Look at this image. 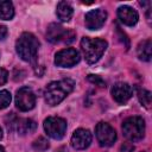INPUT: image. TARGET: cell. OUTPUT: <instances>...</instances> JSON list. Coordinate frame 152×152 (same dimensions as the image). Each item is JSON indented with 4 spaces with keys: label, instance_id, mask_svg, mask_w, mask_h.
Listing matches in <instances>:
<instances>
[{
    "label": "cell",
    "instance_id": "277c9868",
    "mask_svg": "<svg viewBox=\"0 0 152 152\" xmlns=\"http://www.w3.org/2000/svg\"><path fill=\"white\" fill-rule=\"evenodd\" d=\"M124 135L131 141H139L145 135V121L140 116H131L122 124Z\"/></svg>",
    "mask_w": 152,
    "mask_h": 152
},
{
    "label": "cell",
    "instance_id": "8fae6325",
    "mask_svg": "<svg viewBox=\"0 0 152 152\" xmlns=\"http://www.w3.org/2000/svg\"><path fill=\"white\" fill-rule=\"evenodd\" d=\"M112 96L118 103H126L132 96V87L128 83L119 82L112 88Z\"/></svg>",
    "mask_w": 152,
    "mask_h": 152
},
{
    "label": "cell",
    "instance_id": "d6986e66",
    "mask_svg": "<svg viewBox=\"0 0 152 152\" xmlns=\"http://www.w3.org/2000/svg\"><path fill=\"white\" fill-rule=\"evenodd\" d=\"M32 146H33V148H34L36 151H45V150L49 148L50 144H49V141H48L44 137H39L38 139H36V140L33 141Z\"/></svg>",
    "mask_w": 152,
    "mask_h": 152
},
{
    "label": "cell",
    "instance_id": "5bb4252c",
    "mask_svg": "<svg viewBox=\"0 0 152 152\" xmlns=\"http://www.w3.org/2000/svg\"><path fill=\"white\" fill-rule=\"evenodd\" d=\"M12 125L15 126V129H17L20 134L32 133V132H34L36 128H37L36 122H34L33 120H31V119H18V120L15 121V124L12 122L11 126H12Z\"/></svg>",
    "mask_w": 152,
    "mask_h": 152
},
{
    "label": "cell",
    "instance_id": "603a6c76",
    "mask_svg": "<svg viewBox=\"0 0 152 152\" xmlns=\"http://www.w3.org/2000/svg\"><path fill=\"white\" fill-rule=\"evenodd\" d=\"M133 150H134V146L132 144H129V142H126V144H124L121 146V151L122 152H133Z\"/></svg>",
    "mask_w": 152,
    "mask_h": 152
},
{
    "label": "cell",
    "instance_id": "8992f818",
    "mask_svg": "<svg viewBox=\"0 0 152 152\" xmlns=\"http://www.w3.org/2000/svg\"><path fill=\"white\" fill-rule=\"evenodd\" d=\"M46 38L51 43H58V42L70 43L75 38V33L72 31L65 30L59 24H51L46 30Z\"/></svg>",
    "mask_w": 152,
    "mask_h": 152
},
{
    "label": "cell",
    "instance_id": "7a4b0ae2",
    "mask_svg": "<svg viewBox=\"0 0 152 152\" xmlns=\"http://www.w3.org/2000/svg\"><path fill=\"white\" fill-rule=\"evenodd\" d=\"M39 42L30 32H24L15 43V50L19 57L25 62H32L38 53Z\"/></svg>",
    "mask_w": 152,
    "mask_h": 152
},
{
    "label": "cell",
    "instance_id": "5b68a950",
    "mask_svg": "<svg viewBox=\"0 0 152 152\" xmlns=\"http://www.w3.org/2000/svg\"><path fill=\"white\" fill-rule=\"evenodd\" d=\"M44 129L49 137L62 139L66 131V121L59 116H49L44 121Z\"/></svg>",
    "mask_w": 152,
    "mask_h": 152
},
{
    "label": "cell",
    "instance_id": "4fadbf2b",
    "mask_svg": "<svg viewBox=\"0 0 152 152\" xmlns=\"http://www.w3.org/2000/svg\"><path fill=\"white\" fill-rule=\"evenodd\" d=\"M118 17L120 19V21L127 26H133L137 24L139 15L137 13L135 10H133L129 6H121L118 10Z\"/></svg>",
    "mask_w": 152,
    "mask_h": 152
},
{
    "label": "cell",
    "instance_id": "484cf974",
    "mask_svg": "<svg viewBox=\"0 0 152 152\" xmlns=\"http://www.w3.org/2000/svg\"><path fill=\"white\" fill-rule=\"evenodd\" d=\"M0 152H5V150H4V147H2V146H0Z\"/></svg>",
    "mask_w": 152,
    "mask_h": 152
},
{
    "label": "cell",
    "instance_id": "2e32d148",
    "mask_svg": "<svg viewBox=\"0 0 152 152\" xmlns=\"http://www.w3.org/2000/svg\"><path fill=\"white\" fill-rule=\"evenodd\" d=\"M57 15L62 21H69L72 17V7L66 1H61L57 5Z\"/></svg>",
    "mask_w": 152,
    "mask_h": 152
},
{
    "label": "cell",
    "instance_id": "9a60e30c",
    "mask_svg": "<svg viewBox=\"0 0 152 152\" xmlns=\"http://www.w3.org/2000/svg\"><path fill=\"white\" fill-rule=\"evenodd\" d=\"M151 51H152V42H151V39H145V40L139 43L138 49H137V53H138L139 59L148 62L151 59Z\"/></svg>",
    "mask_w": 152,
    "mask_h": 152
},
{
    "label": "cell",
    "instance_id": "52a82bcc",
    "mask_svg": "<svg viewBox=\"0 0 152 152\" xmlns=\"http://www.w3.org/2000/svg\"><path fill=\"white\" fill-rule=\"evenodd\" d=\"M95 134H96V139L99 141V144L103 147H108L112 146L114 144V141L116 140V132L115 129L106 124V122H99L95 127Z\"/></svg>",
    "mask_w": 152,
    "mask_h": 152
},
{
    "label": "cell",
    "instance_id": "e0dca14e",
    "mask_svg": "<svg viewBox=\"0 0 152 152\" xmlns=\"http://www.w3.org/2000/svg\"><path fill=\"white\" fill-rule=\"evenodd\" d=\"M14 15V7L11 1H1L0 0V19L10 20Z\"/></svg>",
    "mask_w": 152,
    "mask_h": 152
},
{
    "label": "cell",
    "instance_id": "44dd1931",
    "mask_svg": "<svg viewBox=\"0 0 152 152\" xmlns=\"http://www.w3.org/2000/svg\"><path fill=\"white\" fill-rule=\"evenodd\" d=\"M88 81L91 82V83H94L95 86L101 87V88L106 87V82L100 76H97V75H88Z\"/></svg>",
    "mask_w": 152,
    "mask_h": 152
},
{
    "label": "cell",
    "instance_id": "4316f807",
    "mask_svg": "<svg viewBox=\"0 0 152 152\" xmlns=\"http://www.w3.org/2000/svg\"><path fill=\"white\" fill-rule=\"evenodd\" d=\"M142 152H145V151H142Z\"/></svg>",
    "mask_w": 152,
    "mask_h": 152
},
{
    "label": "cell",
    "instance_id": "d4e9b609",
    "mask_svg": "<svg viewBox=\"0 0 152 152\" xmlns=\"http://www.w3.org/2000/svg\"><path fill=\"white\" fill-rule=\"evenodd\" d=\"M2 138V129H1V127H0V139Z\"/></svg>",
    "mask_w": 152,
    "mask_h": 152
},
{
    "label": "cell",
    "instance_id": "30bf717a",
    "mask_svg": "<svg viewBox=\"0 0 152 152\" xmlns=\"http://www.w3.org/2000/svg\"><path fill=\"white\" fill-rule=\"evenodd\" d=\"M107 19V12L102 8H96L91 10L88 13H86L84 17V23L87 28L89 30H99L103 26Z\"/></svg>",
    "mask_w": 152,
    "mask_h": 152
},
{
    "label": "cell",
    "instance_id": "7402d4cb",
    "mask_svg": "<svg viewBox=\"0 0 152 152\" xmlns=\"http://www.w3.org/2000/svg\"><path fill=\"white\" fill-rule=\"evenodd\" d=\"M7 78H8V72H7V70L0 68V86L5 84V83L7 82Z\"/></svg>",
    "mask_w": 152,
    "mask_h": 152
},
{
    "label": "cell",
    "instance_id": "6da1fadb",
    "mask_svg": "<svg viewBox=\"0 0 152 152\" xmlns=\"http://www.w3.org/2000/svg\"><path fill=\"white\" fill-rule=\"evenodd\" d=\"M74 89V81L64 78L61 81L51 82L45 88V101L50 106H56L62 102L66 95H69Z\"/></svg>",
    "mask_w": 152,
    "mask_h": 152
},
{
    "label": "cell",
    "instance_id": "ffe728a7",
    "mask_svg": "<svg viewBox=\"0 0 152 152\" xmlns=\"http://www.w3.org/2000/svg\"><path fill=\"white\" fill-rule=\"evenodd\" d=\"M11 103V93L8 90H0V109L8 107Z\"/></svg>",
    "mask_w": 152,
    "mask_h": 152
},
{
    "label": "cell",
    "instance_id": "ac0fdd59",
    "mask_svg": "<svg viewBox=\"0 0 152 152\" xmlns=\"http://www.w3.org/2000/svg\"><path fill=\"white\" fill-rule=\"evenodd\" d=\"M138 99L142 106L150 108L151 106V93L146 89H138Z\"/></svg>",
    "mask_w": 152,
    "mask_h": 152
},
{
    "label": "cell",
    "instance_id": "7c38bea8",
    "mask_svg": "<svg viewBox=\"0 0 152 152\" xmlns=\"http://www.w3.org/2000/svg\"><path fill=\"white\" fill-rule=\"evenodd\" d=\"M91 142V133L88 129L80 128L74 132L71 137V145L75 150H84Z\"/></svg>",
    "mask_w": 152,
    "mask_h": 152
},
{
    "label": "cell",
    "instance_id": "3957f363",
    "mask_svg": "<svg viewBox=\"0 0 152 152\" xmlns=\"http://www.w3.org/2000/svg\"><path fill=\"white\" fill-rule=\"evenodd\" d=\"M81 48L88 63L93 64L97 62L107 49V42L101 38H88L81 39Z\"/></svg>",
    "mask_w": 152,
    "mask_h": 152
},
{
    "label": "cell",
    "instance_id": "cb8c5ba5",
    "mask_svg": "<svg viewBox=\"0 0 152 152\" xmlns=\"http://www.w3.org/2000/svg\"><path fill=\"white\" fill-rule=\"evenodd\" d=\"M8 34V31H7V27L4 26V25H0V40H4Z\"/></svg>",
    "mask_w": 152,
    "mask_h": 152
},
{
    "label": "cell",
    "instance_id": "ba28073f",
    "mask_svg": "<svg viewBox=\"0 0 152 152\" xmlns=\"http://www.w3.org/2000/svg\"><path fill=\"white\" fill-rule=\"evenodd\" d=\"M36 104V95L28 87H23L19 90H17L15 94V106L27 112L31 110Z\"/></svg>",
    "mask_w": 152,
    "mask_h": 152
},
{
    "label": "cell",
    "instance_id": "9c48e42d",
    "mask_svg": "<svg viewBox=\"0 0 152 152\" xmlns=\"http://www.w3.org/2000/svg\"><path fill=\"white\" fill-rule=\"evenodd\" d=\"M80 62V53L71 48L58 51L55 56V64L61 68H70Z\"/></svg>",
    "mask_w": 152,
    "mask_h": 152
}]
</instances>
